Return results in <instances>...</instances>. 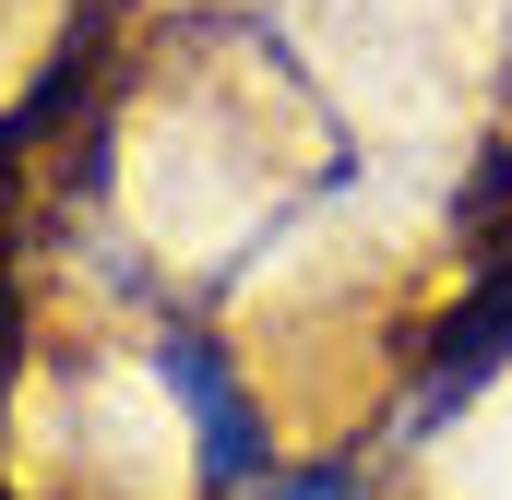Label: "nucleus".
Masks as SVG:
<instances>
[{"label":"nucleus","instance_id":"nucleus-1","mask_svg":"<svg viewBox=\"0 0 512 500\" xmlns=\"http://www.w3.org/2000/svg\"><path fill=\"white\" fill-rule=\"evenodd\" d=\"M239 500H346V477H286V489H239Z\"/></svg>","mask_w":512,"mask_h":500}]
</instances>
